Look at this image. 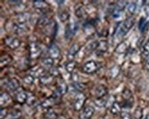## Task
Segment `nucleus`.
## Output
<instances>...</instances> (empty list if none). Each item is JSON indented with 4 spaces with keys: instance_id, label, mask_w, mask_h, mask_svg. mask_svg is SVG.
Here are the masks:
<instances>
[{
    "instance_id": "f257e3e1",
    "label": "nucleus",
    "mask_w": 149,
    "mask_h": 119,
    "mask_svg": "<svg viewBox=\"0 0 149 119\" xmlns=\"http://www.w3.org/2000/svg\"><path fill=\"white\" fill-rule=\"evenodd\" d=\"M135 24V18L133 17H127L126 20L122 23L117 30V34L118 36H123L127 34L128 32L133 28Z\"/></svg>"
},
{
    "instance_id": "cd10ccee",
    "label": "nucleus",
    "mask_w": 149,
    "mask_h": 119,
    "mask_svg": "<svg viewBox=\"0 0 149 119\" xmlns=\"http://www.w3.org/2000/svg\"><path fill=\"white\" fill-rule=\"evenodd\" d=\"M76 66V62L74 61H70L69 62L65 65V70L67 72L69 73H72L74 72V69H75Z\"/></svg>"
},
{
    "instance_id": "de8ad7c7",
    "label": "nucleus",
    "mask_w": 149,
    "mask_h": 119,
    "mask_svg": "<svg viewBox=\"0 0 149 119\" xmlns=\"http://www.w3.org/2000/svg\"><path fill=\"white\" fill-rule=\"evenodd\" d=\"M144 11L145 14L146 15V16L149 17V5L148 6H145L144 8Z\"/></svg>"
},
{
    "instance_id": "09e8293b",
    "label": "nucleus",
    "mask_w": 149,
    "mask_h": 119,
    "mask_svg": "<svg viewBox=\"0 0 149 119\" xmlns=\"http://www.w3.org/2000/svg\"><path fill=\"white\" fill-rule=\"evenodd\" d=\"M145 67H146V70L149 71V56L147 57L146 59V62H145Z\"/></svg>"
},
{
    "instance_id": "5fc2aeb1",
    "label": "nucleus",
    "mask_w": 149,
    "mask_h": 119,
    "mask_svg": "<svg viewBox=\"0 0 149 119\" xmlns=\"http://www.w3.org/2000/svg\"><path fill=\"white\" fill-rule=\"evenodd\" d=\"M68 119H71V118H68Z\"/></svg>"
},
{
    "instance_id": "9d476101",
    "label": "nucleus",
    "mask_w": 149,
    "mask_h": 119,
    "mask_svg": "<svg viewBox=\"0 0 149 119\" xmlns=\"http://www.w3.org/2000/svg\"><path fill=\"white\" fill-rule=\"evenodd\" d=\"M49 55L52 59H58L61 55V50L56 44H52L49 48Z\"/></svg>"
},
{
    "instance_id": "a19ab883",
    "label": "nucleus",
    "mask_w": 149,
    "mask_h": 119,
    "mask_svg": "<svg viewBox=\"0 0 149 119\" xmlns=\"http://www.w3.org/2000/svg\"><path fill=\"white\" fill-rule=\"evenodd\" d=\"M22 116V112L19 109H14L12 112H11V117L13 119H18L20 118Z\"/></svg>"
},
{
    "instance_id": "7ed1b4c3",
    "label": "nucleus",
    "mask_w": 149,
    "mask_h": 119,
    "mask_svg": "<svg viewBox=\"0 0 149 119\" xmlns=\"http://www.w3.org/2000/svg\"><path fill=\"white\" fill-rule=\"evenodd\" d=\"M99 68H100V66H99V64L96 61L91 60L86 62L83 65V71L86 74H91L96 72Z\"/></svg>"
},
{
    "instance_id": "a18cd8bd",
    "label": "nucleus",
    "mask_w": 149,
    "mask_h": 119,
    "mask_svg": "<svg viewBox=\"0 0 149 119\" xmlns=\"http://www.w3.org/2000/svg\"><path fill=\"white\" fill-rule=\"evenodd\" d=\"M122 119H132V116L129 112H122L120 114Z\"/></svg>"
},
{
    "instance_id": "2eb2a0df",
    "label": "nucleus",
    "mask_w": 149,
    "mask_h": 119,
    "mask_svg": "<svg viewBox=\"0 0 149 119\" xmlns=\"http://www.w3.org/2000/svg\"><path fill=\"white\" fill-rule=\"evenodd\" d=\"M80 49H81V46L78 43H74L70 48V50H68V59H72L74 57L76 56V54L79 52Z\"/></svg>"
},
{
    "instance_id": "c03bdc74",
    "label": "nucleus",
    "mask_w": 149,
    "mask_h": 119,
    "mask_svg": "<svg viewBox=\"0 0 149 119\" xmlns=\"http://www.w3.org/2000/svg\"><path fill=\"white\" fill-rule=\"evenodd\" d=\"M142 53L145 56H149V41H147L142 48Z\"/></svg>"
},
{
    "instance_id": "c756f323",
    "label": "nucleus",
    "mask_w": 149,
    "mask_h": 119,
    "mask_svg": "<svg viewBox=\"0 0 149 119\" xmlns=\"http://www.w3.org/2000/svg\"><path fill=\"white\" fill-rule=\"evenodd\" d=\"M42 63L43 65L48 68H52L53 65H54V59H52L51 57H45L42 59Z\"/></svg>"
},
{
    "instance_id": "6e6552de",
    "label": "nucleus",
    "mask_w": 149,
    "mask_h": 119,
    "mask_svg": "<svg viewBox=\"0 0 149 119\" xmlns=\"http://www.w3.org/2000/svg\"><path fill=\"white\" fill-rule=\"evenodd\" d=\"M95 113V109L93 107L87 106L85 107L80 114V119H91Z\"/></svg>"
},
{
    "instance_id": "58836bf2",
    "label": "nucleus",
    "mask_w": 149,
    "mask_h": 119,
    "mask_svg": "<svg viewBox=\"0 0 149 119\" xmlns=\"http://www.w3.org/2000/svg\"><path fill=\"white\" fill-rule=\"evenodd\" d=\"M76 15L77 16V17L78 18L81 19L85 15V10H84L83 8L80 7L78 8L76 10Z\"/></svg>"
},
{
    "instance_id": "b1692460",
    "label": "nucleus",
    "mask_w": 149,
    "mask_h": 119,
    "mask_svg": "<svg viewBox=\"0 0 149 119\" xmlns=\"http://www.w3.org/2000/svg\"><path fill=\"white\" fill-rule=\"evenodd\" d=\"M149 26V23L146 22V19L144 17H141L140 20H139V29L141 32H144L146 31V30L148 29Z\"/></svg>"
},
{
    "instance_id": "c9c22d12",
    "label": "nucleus",
    "mask_w": 149,
    "mask_h": 119,
    "mask_svg": "<svg viewBox=\"0 0 149 119\" xmlns=\"http://www.w3.org/2000/svg\"><path fill=\"white\" fill-rule=\"evenodd\" d=\"M133 103H134V99H133V97H132L129 100L125 101V103H124V104L122 105V108L131 109V107H133Z\"/></svg>"
},
{
    "instance_id": "ddd939ff",
    "label": "nucleus",
    "mask_w": 149,
    "mask_h": 119,
    "mask_svg": "<svg viewBox=\"0 0 149 119\" xmlns=\"http://www.w3.org/2000/svg\"><path fill=\"white\" fill-rule=\"evenodd\" d=\"M13 30L15 33L17 34H21L24 33L28 30L26 24H19V23H15L13 26Z\"/></svg>"
},
{
    "instance_id": "a878e982",
    "label": "nucleus",
    "mask_w": 149,
    "mask_h": 119,
    "mask_svg": "<svg viewBox=\"0 0 149 119\" xmlns=\"http://www.w3.org/2000/svg\"><path fill=\"white\" fill-rule=\"evenodd\" d=\"M52 77L53 76H52L50 74H49V75L46 74V75L43 76V77L40 78V83L43 85H49L52 81Z\"/></svg>"
},
{
    "instance_id": "9b49d317",
    "label": "nucleus",
    "mask_w": 149,
    "mask_h": 119,
    "mask_svg": "<svg viewBox=\"0 0 149 119\" xmlns=\"http://www.w3.org/2000/svg\"><path fill=\"white\" fill-rule=\"evenodd\" d=\"M108 94V88L104 85L98 86L95 89V96L97 99L104 98L105 96Z\"/></svg>"
},
{
    "instance_id": "37998d69",
    "label": "nucleus",
    "mask_w": 149,
    "mask_h": 119,
    "mask_svg": "<svg viewBox=\"0 0 149 119\" xmlns=\"http://www.w3.org/2000/svg\"><path fill=\"white\" fill-rule=\"evenodd\" d=\"M49 74L53 77H55V76H58L59 74H60V72H59L58 69L57 68H55V67H52V68H50L49 70Z\"/></svg>"
},
{
    "instance_id": "6ab92c4d",
    "label": "nucleus",
    "mask_w": 149,
    "mask_h": 119,
    "mask_svg": "<svg viewBox=\"0 0 149 119\" xmlns=\"http://www.w3.org/2000/svg\"><path fill=\"white\" fill-rule=\"evenodd\" d=\"M30 19V15L29 13H19L17 15V23H19V24H26L28 21Z\"/></svg>"
},
{
    "instance_id": "49530a36",
    "label": "nucleus",
    "mask_w": 149,
    "mask_h": 119,
    "mask_svg": "<svg viewBox=\"0 0 149 119\" xmlns=\"http://www.w3.org/2000/svg\"><path fill=\"white\" fill-rule=\"evenodd\" d=\"M0 117H1V119H4L6 117L8 116V111L6 108H1V112H0Z\"/></svg>"
},
{
    "instance_id": "3c124183",
    "label": "nucleus",
    "mask_w": 149,
    "mask_h": 119,
    "mask_svg": "<svg viewBox=\"0 0 149 119\" xmlns=\"http://www.w3.org/2000/svg\"><path fill=\"white\" fill-rule=\"evenodd\" d=\"M145 119H149V114L147 115L146 117V118H145Z\"/></svg>"
},
{
    "instance_id": "864d4df0",
    "label": "nucleus",
    "mask_w": 149,
    "mask_h": 119,
    "mask_svg": "<svg viewBox=\"0 0 149 119\" xmlns=\"http://www.w3.org/2000/svg\"><path fill=\"white\" fill-rule=\"evenodd\" d=\"M148 41H149V38H148Z\"/></svg>"
},
{
    "instance_id": "c85d7f7f",
    "label": "nucleus",
    "mask_w": 149,
    "mask_h": 119,
    "mask_svg": "<svg viewBox=\"0 0 149 119\" xmlns=\"http://www.w3.org/2000/svg\"><path fill=\"white\" fill-rule=\"evenodd\" d=\"M44 117L45 119H56L58 116L52 109H47V112L45 113Z\"/></svg>"
},
{
    "instance_id": "4468645a",
    "label": "nucleus",
    "mask_w": 149,
    "mask_h": 119,
    "mask_svg": "<svg viewBox=\"0 0 149 119\" xmlns=\"http://www.w3.org/2000/svg\"><path fill=\"white\" fill-rule=\"evenodd\" d=\"M7 89L10 91H15L20 87V83L17 78H13L11 79L8 80L6 84Z\"/></svg>"
},
{
    "instance_id": "5701e85b",
    "label": "nucleus",
    "mask_w": 149,
    "mask_h": 119,
    "mask_svg": "<svg viewBox=\"0 0 149 119\" xmlns=\"http://www.w3.org/2000/svg\"><path fill=\"white\" fill-rule=\"evenodd\" d=\"M32 76H34V77H37V78H41L43 77V76H44L45 75H46V71L43 68H41V67H39V68H38L37 70H34L33 72H32Z\"/></svg>"
},
{
    "instance_id": "20e7f679",
    "label": "nucleus",
    "mask_w": 149,
    "mask_h": 119,
    "mask_svg": "<svg viewBox=\"0 0 149 119\" xmlns=\"http://www.w3.org/2000/svg\"><path fill=\"white\" fill-rule=\"evenodd\" d=\"M78 29V26L76 23H70L66 25L65 30V37L66 39H71L74 37Z\"/></svg>"
},
{
    "instance_id": "e433bc0d",
    "label": "nucleus",
    "mask_w": 149,
    "mask_h": 119,
    "mask_svg": "<svg viewBox=\"0 0 149 119\" xmlns=\"http://www.w3.org/2000/svg\"><path fill=\"white\" fill-rule=\"evenodd\" d=\"M72 87H73L74 90L78 92V93H81V92L83 91L84 88H85V86L83 85V83H78V82H75V83H74L73 85H72Z\"/></svg>"
},
{
    "instance_id": "79ce46f5",
    "label": "nucleus",
    "mask_w": 149,
    "mask_h": 119,
    "mask_svg": "<svg viewBox=\"0 0 149 119\" xmlns=\"http://www.w3.org/2000/svg\"><path fill=\"white\" fill-rule=\"evenodd\" d=\"M36 100L37 99H36L35 96L28 94V98L27 102H26V103H27L29 106H31V105H33L34 104H35Z\"/></svg>"
},
{
    "instance_id": "423d86ee",
    "label": "nucleus",
    "mask_w": 149,
    "mask_h": 119,
    "mask_svg": "<svg viewBox=\"0 0 149 119\" xmlns=\"http://www.w3.org/2000/svg\"><path fill=\"white\" fill-rule=\"evenodd\" d=\"M33 6L40 13L45 15L47 11L49 10V5L43 0H37L33 1Z\"/></svg>"
},
{
    "instance_id": "f3484780",
    "label": "nucleus",
    "mask_w": 149,
    "mask_h": 119,
    "mask_svg": "<svg viewBox=\"0 0 149 119\" xmlns=\"http://www.w3.org/2000/svg\"><path fill=\"white\" fill-rule=\"evenodd\" d=\"M122 105L120 103L117 102V101H114L111 106V113L113 115L120 114L122 112Z\"/></svg>"
},
{
    "instance_id": "a211bd4d",
    "label": "nucleus",
    "mask_w": 149,
    "mask_h": 119,
    "mask_svg": "<svg viewBox=\"0 0 149 119\" xmlns=\"http://www.w3.org/2000/svg\"><path fill=\"white\" fill-rule=\"evenodd\" d=\"M129 50V44L126 41H122L118 45L115 50L116 52L118 54H125Z\"/></svg>"
},
{
    "instance_id": "aec40b11",
    "label": "nucleus",
    "mask_w": 149,
    "mask_h": 119,
    "mask_svg": "<svg viewBox=\"0 0 149 119\" xmlns=\"http://www.w3.org/2000/svg\"><path fill=\"white\" fill-rule=\"evenodd\" d=\"M50 24H51L50 18L46 16L45 15H43V16H42L41 18L39 19V21H38V23H37L38 26L40 27H42V28L49 26V25H50Z\"/></svg>"
},
{
    "instance_id": "0eeeda50",
    "label": "nucleus",
    "mask_w": 149,
    "mask_h": 119,
    "mask_svg": "<svg viewBox=\"0 0 149 119\" xmlns=\"http://www.w3.org/2000/svg\"><path fill=\"white\" fill-rule=\"evenodd\" d=\"M5 43L9 48L11 50H16L20 47L22 41L18 38L7 36L5 39Z\"/></svg>"
},
{
    "instance_id": "473e14b6",
    "label": "nucleus",
    "mask_w": 149,
    "mask_h": 119,
    "mask_svg": "<svg viewBox=\"0 0 149 119\" xmlns=\"http://www.w3.org/2000/svg\"><path fill=\"white\" fill-rule=\"evenodd\" d=\"M23 81L28 85H32L34 82V77L32 74H28L23 78Z\"/></svg>"
},
{
    "instance_id": "2f4dec72",
    "label": "nucleus",
    "mask_w": 149,
    "mask_h": 119,
    "mask_svg": "<svg viewBox=\"0 0 149 119\" xmlns=\"http://www.w3.org/2000/svg\"><path fill=\"white\" fill-rule=\"evenodd\" d=\"M12 61H13V59L10 55H3V57H1V66H2L3 64V66H6V65L9 64V63H10Z\"/></svg>"
},
{
    "instance_id": "603ef678",
    "label": "nucleus",
    "mask_w": 149,
    "mask_h": 119,
    "mask_svg": "<svg viewBox=\"0 0 149 119\" xmlns=\"http://www.w3.org/2000/svg\"><path fill=\"white\" fill-rule=\"evenodd\" d=\"M18 119H23V118H18Z\"/></svg>"
},
{
    "instance_id": "f704fd0d",
    "label": "nucleus",
    "mask_w": 149,
    "mask_h": 119,
    "mask_svg": "<svg viewBox=\"0 0 149 119\" xmlns=\"http://www.w3.org/2000/svg\"><path fill=\"white\" fill-rule=\"evenodd\" d=\"M135 119H142L143 117V109L140 107H137L135 109L134 114H133Z\"/></svg>"
},
{
    "instance_id": "dca6fc26",
    "label": "nucleus",
    "mask_w": 149,
    "mask_h": 119,
    "mask_svg": "<svg viewBox=\"0 0 149 119\" xmlns=\"http://www.w3.org/2000/svg\"><path fill=\"white\" fill-rule=\"evenodd\" d=\"M109 48L108 43L107 41H99V46L96 50V55L100 56L106 52Z\"/></svg>"
},
{
    "instance_id": "7c9ffc66",
    "label": "nucleus",
    "mask_w": 149,
    "mask_h": 119,
    "mask_svg": "<svg viewBox=\"0 0 149 119\" xmlns=\"http://www.w3.org/2000/svg\"><path fill=\"white\" fill-rule=\"evenodd\" d=\"M94 103L96 106L99 107H104L106 106L107 103V100L104 99V98H100V99H95L94 100Z\"/></svg>"
},
{
    "instance_id": "39448f33",
    "label": "nucleus",
    "mask_w": 149,
    "mask_h": 119,
    "mask_svg": "<svg viewBox=\"0 0 149 119\" xmlns=\"http://www.w3.org/2000/svg\"><path fill=\"white\" fill-rule=\"evenodd\" d=\"M86 101V97L83 94V93H78L77 95L76 96L75 101L74 103V109L76 112H79L81 111L83 107H84Z\"/></svg>"
},
{
    "instance_id": "f8f14e48",
    "label": "nucleus",
    "mask_w": 149,
    "mask_h": 119,
    "mask_svg": "<svg viewBox=\"0 0 149 119\" xmlns=\"http://www.w3.org/2000/svg\"><path fill=\"white\" fill-rule=\"evenodd\" d=\"M28 98V94L27 92L22 90V91L18 92L15 95V99L17 103H20V104H24L27 102V100Z\"/></svg>"
},
{
    "instance_id": "bb28decb",
    "label": "nucleus",
    "mask_w": 149,
    "mask_h": 119,
    "mask_svg": "<svg viewBox=\"0 0 149 119\" xmlns=\"http://www.w3.org/2000/svg\"><path fill=\"white\" fill-rule=\"evenodd\" d=\"M10 96L7 92H3L1 94V106L2 107L3 105L7 104L10 101Z\"/></svg>"
},
{
    "instance_id": "4c0bfd02",
    "label": "nucleus",
    "mask_w": 149,
    "mask_h": 119,
    "mask_svg": "<svg viewBox=\"0 0 149 119\" xmlns=\"http://www.w3.org/2000/svg\"><path fill=\"white\" fill-rule=\"evenodd\" d=\"M137 8V5L135 2H131L128 4L127 6V10L129 13L131 14H134Z\"/></svg>"
},
{
    "instance_id": "412c9836",
    "label": "nucleus",
    "mask_w": 149,
    "mask_h": 119,
    "mask_svg": "<svg viewBox=\"0 0 149 119\" xmlns=\"http://www.w3.org/2000/svg\"><path fill=\"white\" fill-rule=\"evenodd\" d=\"M128 4L127 1H119L116 3L115 5V7L113 8V12H118L120 13L122 12V10H125V8L127 6Z\"/></svg>"
},
{
    "instance_id": "8fccbe9b",
    "label": "nucleus",
    "mask_w": 149,
    "mask_h": 119,
    "mask_svg": "<svg viewBox=\"0 0 149 119\" xmlns=\"http://www.w3.org/2000/svg\"><path fill=\"white\" fill-rule=\"evenodd\" d=\"M56 2L58 4H63L65 1H56Z\"/></svg>"
},
{
    "instance_id": "ea45409f",
    "label": "nucleus",
    "mask_w": 149,
    "mask_h": 119,
    "mask_svg": "<svg viewBox=\"0 0 149 119\" xmlns=\"http://www.w3.org/2000/svg\"><path fill=\"white\" fill-rule=\"evenodd\" d=\"M120 72V68H118V66H114L113 68L111 69L110 71V75L112 76V77L115 78L118 75Z\"/></svg>"
},
{
    "instance_id": "1a4fd4ad",
    "label": "nucleus",
    "mask_w": 149,
    "mask_h": 119,
    "mask_svg": "<svg viewBox=\"0 0 149 119\" xmlns=\"http://www.w3.org/2000/svg\"><path fill=\"white\" fill-rule=\"evenodd\" d=\"M56 100L55 98L53 97V96H51V97H49L47 99H45L44 101H43L41 103V107L44 109H52L54 105L56 104Z\"/></svg>"
},
{
    "instance_id": "f03ea898",
    "label": "nucleus",
    "mask_w": 149,
    "mask_h": 119,
    "mask_svg": "<svg viewBox=\"0 0 149 119\" xmlns=\"http://www.w3.org/2000/svg\"><path fill=\"white\" fill-rule=\"evenodd\" d=\"M28 50H29V57L32 59H38L42 54L41 48L36 42H32L30 43Z\"/></svg>"
},
{
    "instance_id": "4be33fe9",
    "label": "nucleus",
    "mask_w": 149,
    "mask_h": 119,
    "mask_svg": "<svg viewBox=\"0 0 149 119\" xmlns=\"http://www.w3.org/2000/svg\"><path fill=\"white\" fill-rule=\"evenodd\" d=\"M98 46H99V41H93L91 42V43H89L85 48L86 53L90 54L93 51L97 50V49H98Z\"/></svg>"
},
{
    "instance_id": "72a5a7b5",
    "label": "nucleus",
    "mask_w": 149,
    "mask_h": 119,
    "mask_svg": "<svg viewBox=\"0 0 149 119\" xmlns=\"http://www.w3.org/2000/svg\"><path fill=\"white\" fill-rule=\"evenodd\" d=\"M122 96V98L125 99V101H127V100H129L131 99V98L133 97L132 92H131V90L128 89V88H125V89L123 90Z\"/></svg>"
},
{
    "instance_id": "393cba45",
    "label": "nucleus",
    "mask_w": 149,
    "mask_h": 119,
    "mask_svg": "<svg viewBox=\"0 0 149 119\" xmlns=\"http://www.w3.org/2000/svg\"><path fill=\"white\" fill-rule=\"evenodd\" d=\"M58 16L59 17V19H60L61 22H65L69 20V19H70V15L68 11L65 10H61L60 12L58 13Z\"/></svg>"
}]
</instances>
